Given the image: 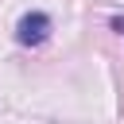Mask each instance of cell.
<instances>
[{"instance_id": "obj_1", "label": "cell", "mask_w": 124, "mask_h": 124, "mask_svg": "<svg viewBox=\"0 0 124 124\" xmlns=\"http://www.w3.org/2000/svg\"><path fill=\"white\" fill-rule=\"evenodd\" d=\"M46 35H50V16H46V12H27V16H19L16 39H19L23 46H39V43H46Z\"/></svg>"}, {"instance_id": "obj_2", "label": "cell", "mask_w": 124, "mask_h": 124, "mask_svg": "<svg viewBox=\"0 0 124 124\" xmlns=\"http://www.w3.org/2000/svg\"><path fill=\"white\" fill-rule=\"evenodd\" d=\"M108 27H112L116 35H124V16H112V19H108Z\"/></svg>"}]
</instances>
